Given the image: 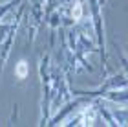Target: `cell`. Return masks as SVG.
I'll return each mask as SVG.
<instances>
[{"label":"cell","instance_id":"cell-2","mask_svg":"<svg viewBox=\"0 0 128 127\" xmlns=\"http://www.w3.org/2000/svg\"><path fill=\"white\" fill-rule=\"evenodd\" d=\"M94 120H95V111H92V109L88 107L86 114H82V122H84V125H92Z\"/></svg>","mask_w":128,"mask_h":127},{"label":"cell","instance_id":"cell-1","mask_svg":"<svg viewBox=\"0 0 128 127\" xmlns=\"http://www.w3.org/2000/svg\"><path fill=\"white\" fill-rule=\"evenodd\" d=\"M28 72H30V68H28V63H26V61H18V63H16V68H15V76H16V77L26 79Z\"/></svg>","mask_w":128,"mask_h":127},{"label":"cell","instance_id":"cell-3","mask_svg":"<svg viewBox=\"0 0 128 127\" xmlns=\"http://www.w3.org/2000/svg\"><path fill=\"white\" fill-rule=\"evenodd\" d=\"M80 17H82V8H80V4H75L73 9H72V19L73 20H79Z\"/></svg>","mask_w":128,"mask_h":127}]
</instances>
